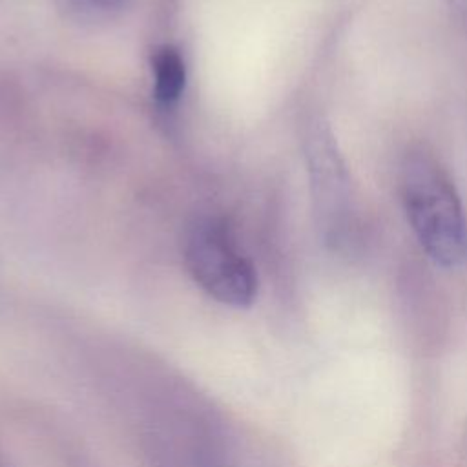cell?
I'll list each match as a JSON object with an SVG mask.
<instances>
[{"instance_id":"1","label":"cell","mask_w":467,"mask_h":467,"mask_svg":"<svg viewBox=\"0 0 467 467\" xmlns=\"http://www.w3.org/2000/svg\"><path fill=\"white\" fill-rule=\"evenodd\" d=\"M400 197L410 230L427 257L441 268L467 263V217L447 168L425 146H412L400 162Z\"/></svg>"},{"instance_id":"6","label":"cell","mask_w":467,"mask_h":467,"mask_svg":"<svg viewBox=\"0 0 467 467\" xmlns=\"http://www.w3.org/2000/svg\"><path fill=\"white\" fill-rule=\"evenodd\" d=\"M208 467H223V465H208Z\"/></svg>"},{"instance_id":"2","label":"cell","mask_w":467,"mask_h":467,"mask_svg":"<svg viewBox=\"0 0 467 467\" xmlns=\"http://www.w3.org/2000/svg\"><path fill=\"white\" fill-rule=\"evenodd\" d=\"M305 159L310 179L314 219L323 243L341 248L354 228L350 175L328 120L314 115L305 130Z\"/></svg>"},{"instance_id":"3","label":"cell","mask_w":467,"mask_h":467,"mask_svg":"<svg viewBox=\"0 0 467 467\" xmlns=\"http://www.w3.org/2000/svg\"><path fill=\"white\" fill-rule=\"evenodd\" d=\"M184 265L193 281L215 301L250 306L257 296V274L230 230L213 219L192 228L184 243Z\"/></svg>"},{"instance_id":"5","label":"cell","mask_w":467,"mask_h":467,"mask_svg":"<svg viewBox=\"0 0 467 467\" xmlns=\"http://www.w3.org/2000/svg\"><path fill=\"white\" fill-rule=\"evenodd\" d=\"M126 2L128 0H77L78 5L89 7V9H95V11H109V9L124 5Z\"/></svg>"},{"instance_id":"7","label":"cell","mask_w":467,"mask_h":467,"mask_svg":"<svg viewBox=\"0 0 467 467\" xmlns=\"http://www.w3.org/2000/svg\"><path fill=\"white\" fill-rule=\"evenodd\" d=\"M0 467H2V465H0Z\"/></svg>"},{"instance_id":"4","label":"cell","mask_w":467,"mask_h":467,"mask_svg":"<svg viewBox=\"0 0 467 467\" xmlns=\"http://www.w3.org/2000/svg\"><path fill=\"white\" fill-rule=\"evenodd\" d=\"M155 75V99L162 104L175 102L184 88L186 69L181 53L171 46H161L155 49L151 58Z\"/></svg>"}]
</instances>
